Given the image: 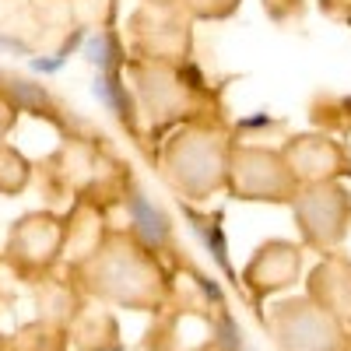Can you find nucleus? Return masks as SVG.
Segmentation results:
<instances>
[{
  "instance_id": "20e7f679",
  "label": "nucleus",
  "mask_w": 351,
  "mask_h": 351,
  "mask_svg": "<svg viewBox=\"0 0 351 351\" xmlns=\"http://www.w3.org/2000/svg\"><path fill=\"white\" fill-rule=\"evenodd\" d=\"M88 60H92L95 67H109L112 60H116V53H112V39L109 36H99V39H92L88 43Z\"/></svg>"
},
{
  "instance_id": "f03ea898",
  "label": "nucleus",
  "mask_w": 351,
  "mask_h": 351,
  "mask_svg": "<svg viewBox=\"0 0 351 351\" xmlns=\"http://www.w3.org/2000/svg\"><path fill=\"white\" fill-rule=\"evenodd\" d=\"M95 95L106 99V106H109L112 112H120L123 120H130V99H127V92L120 88V77H112V74L95 77Z\"/></svg>"
},
{
  "instance_id": "f257e3e1",
  "label": "nucleus",
  "mask_w": 351,
  "mask_h": 351,
  "mask_svg": "<svg viewBox=\"0 0 351 351\" xmlns=\"http://www.w3.org/2000/svg\"><path fill=\"white\" fill-rule=\"evenodd\" d=\"M130 208H134V221H137V232L148 243H165V236H169V221H165V215L155 208L152 200H144L141 193H134V200H130Z\"/></svg>"
},
{
  "instance_id": "7ed1b4c3",
  "label": "nucleus",
  "mask_w": 351,
  "mask_h": 351,
  "mask_svg": "<svg viewBox=\"0 0 351 351\" xmlns=\"http://www.w3.org/2000/svg\"><path fill=\"white\" fill-rule=\"evenodd\" d=\"M190 225L200 232V239L208 243V250H211V256L218 260V267L221 271H228V256H225V236H221V228H218V221H211V225H204L197 215H190Z\"/></svg>"
}]
</instances>
